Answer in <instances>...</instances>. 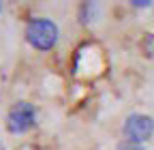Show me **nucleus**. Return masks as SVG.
I'll return each mask as SVG.
<instances>
[{"instance_id":"nucleus-1","label":"nucleus","mask_w":154,"mask_h":150,"mask_svg":"<svg viewBox=\"0 0 154 150\" xmlns=\"http://www.w3.org/2000/svg\"><path fill=\"white\" fill-rule=\"evenodd\" d=\"M26 39L36 49H51L58 41V28L51 20H32L26 26Z\"/></svg>"},{"instance_id":"nucleus-2","label":"nucleus","mask_w":154,"mask_h":150,"mask_svg":"<svg viewBox=\"0 0 154 150\" xmlns=\"http://www.w3.org/2000/svg\"><path fill=\"white\" fill-rule=\"evenodd\" d=\"M152 133H154V120L146 114H133L124 122V135L128 137V142L141 144L150 139Z\"/></svg>"},{"instance_id":"nucleus-3","label":"nucleus","mask_w":154,"mask_h":150,"mask_svg":"<svg viewBox=\"0 0 154 150\" xmlns=\"http://www.w3.org/2000/svg\"><path fill=\"white\" fill-rule=\"evenodd\" d=\"M34 124V109L30 103H15L9 111L7 127L13 133H24Z\"/></svg>"},{"instance_id":"nucleus-4","label":"nucleus","mask_w":154,"mask_h":150,"mask_svg":"<svg viewBox=\"0 0 154 150\" xmlns=\"http://www.w3.org/2000/svg\"><path fill=\"white\" fill-rule=\"evenodd\" d=\"M116 150H143V148H141L139 144H135V142H128V139H126V142H122Z\"/></svg>"}]
</instances>
